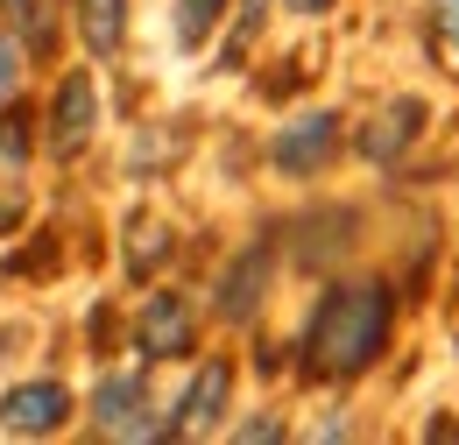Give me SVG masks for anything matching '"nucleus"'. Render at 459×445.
I'll use <instances>...</instances> for the list:
<instances>
[{"mask_svg": "<svg viewBox=\"0 0 459 445\" xmlns=\"http://www.w3.org/2000/svg\"><path fill=\"white\" fill-rule=\"evenodd\" d=\"M396 326V297L382 283H340L304 318V375L311 382H353L382 361Z\"/></svg>", "mask_w": 459, "mask_h": 445, "instance_id": "obj_1", "label": "nucleus"}, {"mask_svg": "<svg viewBox=\"0 0 459 445\" xmlns=\"http://www.w3.org/2000/svg\"><path fill=\"white\" fill-rule=\"evenodd\" d=\"M92 424L107 439H163V417H156V396L142 375H107L92 389Z\"/></svg>", "mask_w": 459, "mask_h": 445, "instance_id": "obj_2", "label": "nucleus"}, {"mask_svg": "<svg viewBox=\"0 0 459 445\" xmlns=\"http://www.w3.org/2000/svg\"><path fill=\"white\" fill-rule=\"evenodd\" d=\"M134 346H142L149 361H184V353H198V311H191V297L156 290V297L134 311Z\"/></svg>", "mask_w": 459, "mask_h": 445, "instance_id": "obj_3", "label": "nucleus"}, {"mask_svg": "<svg viewBox=\"0 0 459 445\" xmlns=\"http://www.w3.org/2000/svg\"><path fill=\"white\" fill-rule=\"evenodd\" d=\"M64 417H71L64 382H22L0 396V432H14V439H50V432H64Z\"/></svg>", "mask_w": 459, "mask_h": 445, "instance_id": "obj_4", "label": "nucleus"}, {"mask_svg": "<svg viewBox=\"0 0 459 445\" xmlns=\"http://www.w3.org/2000/svg\"><path fill=\"white\" fill-rule=\"evenodd\" d=\"M92 127H100V85H92V71H71L57 85V107H50V149L78 156L92 142Z\"/></svg>", "mask_w": 459, "mask_h": 445, "instance_id": "obj_5", "label": "nucleus"}, {"mask_svg": "<svg viewBox=\"0 0 459 445\" xmlns=\"http://www.w3.org/2000/svg\"><path fill=\"white\" fill-rule=\"evenodd\" d=\"M333 142H340V120L333 113H304V120H290L283 135L269 142V163L283 170V177H311V170L333 156Z\"/></svg>", "mask_w": 459, "mask_h": 445, "instance_id": "obj_6", "label": "nucleus"}, {"mask_svg": "<svg viewBox=\"0 0 459 445\" xmlns=\"http://www.w3.org/2000/svg\"><path fill=\"white\" fill-rule=\"evenodd\" d=\"M227 389H233V368L227 361H205V375H191V389L177 403V417L163 424V439H198V432H212L220 410H227Z\"/></svg>", "mask_w": 459, "mask_h": 445, "instance_id": "obj_7", "label": "nucleus"}, {"mask_svg": "<svg viewBox=\"0 0 459 445\" xmlns=\"http://www.w3.org/2000/svg\"><path fill=\"white\" fill-rule=\"evenodd\" d=\"M417 127H424V100H389V107L360 127V156H368V163H396L403 149L417 142Z\"/></svg>", "mask_w": 459, "mask_h": 445, "instance_id": "obj_8", "label": "nucleus"}, {"mask_svg": "<svg viewBox=\"0 0 459 445\" xmlns=\"http://www.w3.org/2000/svg\"><path fill=\"white\" fill-rule=\"evenodd\" d=\"M262 290H269V240H255L227 276H220V318L247 326V318H255V304H262Z\"/></svg>", "mask_w": 459, "mask_h": 445, "instance_id": "obj_9", "label": "nucleus"}, {"mask_svg": "<svg viewBox=\"0 0 459 445\" xmlns=\"http://www.w3.org/2000/svg\"><path fill=\"white\" fill-rule=\"evenodd\" d=\"M0 29L29 50H50L57 43V0H0Z\"/></svg>", "mask_w": 459, "mask_h": 445, "instance_id": "obj_10", "label": "nucleus"}, {"mask_svg": "<svg viewBox=\"0 0 459 445\" xmlns=\"http://www.w3.org/2000/svg\"><path fill=\"white\" fill-rule=\"evenodd\" d=\"M78 36L92 57H114L127 43V0H78Z\"/></svg>", "mask_w": 459, "mask_h": 445, "instance_id": "obj_11", "label": "nucleus"}, {"mask_svg": "<svg viewBox=\"0 0 459 445\" xmlns=\"http://www.w3.org/2000/svg\"><path fill=\"white\" fill-rule=\"evenodd\" d=\"M163 262H170V226H163V220H134V226H127V276L149 283Z\"/></svg>", "mask_w": 459, "mask_h": 445, "instance_id": "obj_12", "label": "nucleus"}, {"mask_svg": "<svg viewBox=\"0 0 459 445\" xmlns=\"http://www.w3.org/2000/svg\"><path fill=\"white\" fill-rule=\"evenodd\" d=\"M29 149H36V127H29V113L7 107V113H0V184H22Z\"/></svg>", "mask_w": 459, "mask_h": 445, "instance_id": "obj_13", "label": "nucleus"}, {"mask_svg": "<svg viewBox=\"0 0 459 445\" xmlns=\"http://www.w3.org/2000/svg\"><path fill=\"white\" fill-rule=\"evenodd\" d=\"M177 7V43L184 50H205V36L227 22V0H170Z\"/></svg>", "mask_w": 459, "mask_h": 445, "instance_id": "obj_14", "label": "nucleus"}, {"mask_svg": "<svg viewBox=\"0 0 459 445\" xmlns=\"http://www.w3.org/2000/svg\"><path fill=\"white\" fill-rule=\"evenodd\" d=\"M431 36H438V50L459 64V0H431Z\"/></svg>", "mask_w": 459, "mask_h": 445, "instance_id": "obj_15", "label": "nucleus"}, {"mask_svg": "<svg viewBox=\"0 0 459 445\" xmlns=\"http://www.w3.org/2000/svg\"><path fill=\"white\" fill-rule=\"evenodd\" d=\"M14 85H22V50L0 43V100H14Z\"/></svg>", "mask_w": 459, "mask_h": 445, "instance_id": "obj_16", "label": "nucleus"}, {"mask_svg": "<svg viewBox=\"0 0 459 445\" xmlns=\"http://www.w3.org/2000/svg\"><path fill=\"white\" fill-rule=\"evenodd\" d=\"M290 14H325V7H333V0H283Z\"/></svg>", "mask_w": 459, "mask_h": 445, "instance_id": "obj_17", "label": "nucleus"}]
</instances>
